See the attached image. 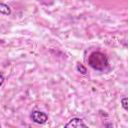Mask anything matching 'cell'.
Returning <instances> with one entry per match:
<instances>
[{
    "instance_id": "1",
    "label": "cell",
    "mask_w": 128,
    "mask_h": 128,
    "mask_svg": "<svg viewBox=\"0 0 128 128\" xmlns=\"http://www.w3.org/2000/svg\"><path fill=\"white\" fill-rule=\"evenodd\" d=\"M88 64L91 68L98 70V71H103L108 67L109 61H108V57L99 51H95L92 52L89 57H88Z\"/></svg>"
},
{
    "instance_id": "2",
    "label": "cell",
    "mask_w": 128,
    "mask_h": 128,
    "mask_svg": "<svg viewBox=\"0 0 128 128\" xmlns=\"http://www.w3.org/2000/svg\"><path fill=\"white\" fill-rule=\"evenodd\" d=\"M31 119L33 120V122H35L37 124H44L48 120V116L46 113H44L42 111L35 110L31 113Z\"/></svg>"
},
{
    "instance_id": "3",
    "label": "cell",
    "mask_w": 128,
    "mask_h": 128,
    "mask_svg": "<svg viewBox=\"0 0 128 128\" xmlns=\"http://www.w3.org/2000/svg\"><path fill=\"white\" fill-rule=\"evenodd\" d=\"M65 127H72V128H80V127H88L84 122H83V120L82 119H80V118H78V117H74V118H72L66 125H65Z\"/></svg>"
},
{
    "instance_id": "4",
    "label": "cell",
    "mask_w": 128,
    "mask_h": 128,
    "mask_svg": "<svg viewBox=\"0 0 128 128\" xmlns=\"http://www.w3.org/2000/svg\"><path fill=\"white\" fill-rule=\"evenodd\" d=\"M0 12L2 14H5V15H9L11 13V9L8 5L4 4V3H1L0 4Z\"/></svg>"
},
{
    "instance_id": "5",
    "label": "cell",
    "mask_w": 128,
    "mask_h": 128,
    "mask_svg": "<svg viewBox=\"0 0 128 128\" xmlns=\"http://www.w3.org/2000/svg\"><path fill=\"white\" fill-rule=\"evenodd\" d=\"M77 70L81 73V74H83V75H86V73H87V69H86V67L85 66H83L81 63H78L77 64Z\"/></svg>"
},
{
    "instance_id": "6",
    "label": "cell",
    "mask_w": 128,
    "mask_h": 128,
    "mask_svg": "<svg viewBox=\"0 0 128 128\" xmlns=\"http://www.w3.org/2000/svg\"><path fill=\"white\" fill-rule=\"evenodd\" d=\"M121 105L126 111H128V97H124L121 99Z\"/></svg>"
},
{
    "instance_id": "7",
    "label": "cell",
    "mask_w": 128,
    "mask_h": 128,
    "mask_svg": "<svg viewBox=\"0 0 128 128\" xmlns=\"http://www.w3.org/2000/svg\"><path fill=\"white\" fill-rule=\"evenodd\" d=\"M3 83H4V75H3V73H1V82H0V85L2 86Z\"/></svg>"
}]
</instances>
